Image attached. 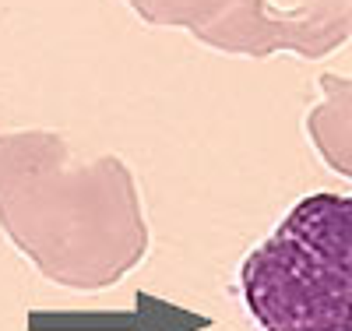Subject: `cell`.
Listing matches in <instances>:
<instances>
[{
    "mask_svg": "<svg viewBox=\"0 0 352 331\" xmlns=\"http://www.w3.org/2000/svg\"><path fill=\"white\" fill-rule=\"evenodd\" d=\"M0 229L56 286H116L148 254L134 173L116 156L78 159L56 131L0 134Z\"/></svg>",
    "mask_w": 352,
    "mask_h": 331,
    "instance_id": "6da1fadb",
    "label": "cell"
},
{
    "mask_svg": "<svg viewBox=\"0 0 352 331\" xmlns=\"http://www.w3.org/2000/svg\"><path fill=\"white\" fill-rule=\"evenodd\" d=\"M257 331H352V194L317 191L240 264Z\"/></svg>",
    "mask_w": 352,
    "mask_h": 331,
    "instance_id": "7a4b0ae2",
    "label": "cell"
},
{
    "mask_svg": "<svg viewBox=\"0 0 352 331\" xmlns=\"http://www.w3.org/2000/svg\"><path fill=\"white\" fill-rule=\"evenodd\" d=\"M352 36V0H232L197 39L219 53L272 56L296 53L320 60Z\"/></svg>",
    "mask_w": 352,
    "mask_h": 331,
    "instance_id": "3957f363",
    "label": "cell"
},
{
    "mask_svg": "<svg viewBox=\"0 0 352 331\" xmlns=\"http://www.w3.org/2000/svg\"><path fill=\"white\" fill-rule=\"evenodd\" d=\"M320 99L307 113V134L335 173L352 180V78L320 74Z\"/></svg>",
    "mask_w": 352,
    "mask_h": 331,
    "instance_id": "277c9868",
    "label": "cell"
},
{
    "mask_svg": "<svg viewBox=\"0 0 352 331\" xmlns=\"http://www.w3.org/2000/svg\"><path fill=\"white\" fill-rule=\"evenodd\" d=\"M134 14L148 25H166V28H190L197 36L201 28L219 21L232 0H127Z\"/></svg>",
    "mask_w": 352,
    "mask_h": 331,
    "instance_id": "5b68a950",
    "label": "cell"
}]
</instances>
